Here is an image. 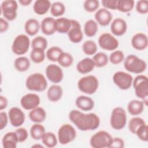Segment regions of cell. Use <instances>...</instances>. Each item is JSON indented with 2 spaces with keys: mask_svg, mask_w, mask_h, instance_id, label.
Listing matches in <instances>:
<instances>
[{
  "mask_svg": "<svg viewBox=\"0 0 148 148\" xmlns=\"http://www.w3.org/2000/svg\"><path fill=\"white\" fill-rule=\"evenodd\" d=\"M47 39L42 36H38L35 37L31 42V46L32 49H41L45 50L47 46Z\"/></svg>",
  "mask_w": 148,
  "mask_h": 148,
  "instance_id": "cell-41",
  "label": "cell"
},
{
  "mask_svg": "<svg viewBox=\"0 0 148 148\" xmlns=\"http://www.w3.org/2000/svg\"><path fill=\"white\" fill-rule=\"evenodd\" d=\"M132 86L136 96L142 99L145 105H147L148 101V78L146 75L139 74L134 79Z\"/></svg>",
  "mask_w": 148,
  "mask_h": 148,
  "instance_id": "cell-2",
  "label": "cell"
},
{
  "mask_svg": "<svg viewBox=\"0 0 148 148\" xmlns=\"http://www.w3.org/2000/svg\"><path fill=\"white\" fill-rule=\"evenodd\" d=\"M40 29L42 33L46 35H51L56 32V19L47 17L42 20L40 23Z\"/></svg>",
  "mask_w": 148,
  "mask_h": 148,
  "instance_id": "cell-22",
  "label": "cell"
},
{
  "mask_svg": "<svg viewBox=\"0 0 148 148\" xmlns=\"http://www.w3.org/2000/svg\"><path fill=\"white\" fill-rule=\"evenodd\" d=\"M25 86L30 91L41 92L47 87L46 77L42 73L36 72L29 75L25 80Z\"/></svg>",
  "mask_w": 148,
  "mask_h": 148,
  "instance_id": "cell-4",
  "label": "cell"
},
{
  "mask_svg": "<svg viewBox=\"0 0 148 148\" xmlns=\"http://www.w3.org/2000/svg\"><path fill=\"white\" fill-rule=\"evenodd\" d=\"M50 11L53 16L60 17L64 14L65 6L64 4L61 2H55L51 5Z\"/></svg>",
  "mask_w": 148,
  "mask_h": 148,
  "instance_id": "cell-39",
  "label": "cell"
},
{
  "mask_svg": "<svg viewBox=\"0 0 148 148\" xmlns=\"http://www.w3.org/2000/svg\"><path fill=\"white\" fill-rule=\"evenodd\" d=\"M14 132L16 134L18 142H25L28 137V131L24 128L20 127V128L16 129Z\"/></svg>",
  "mask_w": 148,
  "mask_h": 148,
  "instance_id": "cell-47",
  "label": "cell"
},
{
  "mask_svg": "<svg viewBox=\"0 0 148 148\" xmlns=\"http://www.w3.org/2000/svg\"><path fill=\"white\" fill-rule=\"evenodd\" d=\"M70 121L80 131H93L100 125V119L94 113H84L79 110L74 109L69 113Z\"/></svg>",
  "mask_w": 148,
  "mask_h": 148,
  "instance_id": "cell-1",
  "label": "cell"
},
{
  "mask_svg": "<svg viewBox=\"0 0 148 148\" xmlns=\"http://www.w3.org/2000/svg\"><path fill=\"white\" fill-rule=\"evenodd\" d=\"M76 135V131L72 125L64 124L62 125L58 130V141L61 145H67L75 139Z\"/></svg>",
  "mask_w": 148,
  "mask_h": 148,
  "instance_id": "cell-8",
  "label": "cell"
},
{
  "mask_svg": "<svg viewBox=\"0 0 148 148\" xmlns=\"http://www.w3.org/2000/svg\"><path fill=\"white\" fill-rule=\"evenodd\" d=\"M71 26V19L66 17H60L56 19V32L60 34H67Z\"/></svg>",
  "mask_w": 148,
  "mask_h": 148,
  "instance_id": "cell-29",
  "label": "cell"
},
{
  "mask_svg": "<svg viewBox=\"0 0 148 148\" xmlns=\"http://www.w3.org/2000/svg\"><path fill=\"white\" fill-rule=\"evenodd\" d=\"M145 104L142 101L132 99L127 105V110L132 116H137L141 114L144 110Z\"/></svg>",
  "mask_w": 148,
  "mask_h": 148,
  "instance_id": "cell-25",
  "label": "cell"
},
{
  "mask_svg": "<svg viewBox=\"0 0 148 148\" xmlns=\"http://www.w3.org/2000/svg\"><path fill=\"white\" fill-rule=\"evenodd\" d=\"M82 50L86 55L92 56L96 53L98 50V46L94 40H88L83 43L82 45Z\"/></svg>",
  "mask_w": 148,
  "mask_h": 148,
  "instance_id": "cell-37",
  "label": "cell"
},
{
  "mask_svg": "<svg viewBox=\"0 0 148 148\" xmlns=\"http://www.w3.org/2000/svg\"><path fill=\"white\" fill-rule=\"evenodd\" d=\"M51 5L49 0H37L33 5V10L36 14L43 15L50 10Z\"/></svg>",
  "mask_w": 148,
  "mask_h": 148,
  "instance_id": "cell-28",
  "label": "cell"
},
{
  "mask_svg": "<svg viewBox=\"0 0 148 148\" xmlns=\"http://www.w3.org/2000/svg\"><path fill=\"white\" fill-rule=\"evenodd\" d=\"M138 13L145 14L148 12V1L147 0H140L137 1L135 6Z\"/></svg>",
  "mask_w": 148,
  "mask_h": 148,
  "instance_id": "cell-46",
  "label": "cell"
},
{
  "mask_svg": "<svg viewBox=\"0 0 148 148\" xmlns=\"http://www.w3.org/2000/svg\"><path fill=\"white\" fill-rule=\"evenodd\" d=\"M98 31V25L95 20L92 19L88 20L84 25V33L88 37L95 36Z\"/></svg>",
  "mask_w": 148,
  "mask_h": 148,
  "instance_id": "cell-32",
  "label": "cell"
},
{
  "mask_svg": "<svg viewBox=\"0 0 148 148\" xmlns=\"http://www.w3.org/2000/svg\"><path fill=\"white\" fill-rule=\"evenodd\" d=\"M94 18L98 24L105 27L110 23L113 18V16L109 10L103 8L97 10L94 15Z\"/></svg>",
  "mask_w": 148,
  "mask_h": 148,
  "instance_id": "cell-18",
  "label": "cell"
},
{
  "mask_svg": "<svg viewBox=\"0 0 148 148\" xmlns=\"http://www.w3.org/2000/svg\"><path fill=\"white\" fill-rule=\"evenodd\" d=\"M28 116L32 122L35 123H42L46 118V112L43 108L38 106L30 110Z\"/></svg>",
  "mask_w": 148,
  "mask_h": 148,
  "instance_id": "cell-24",
  "label": "cell"
},
{
  "mask_svg": "<svg viewBox=\"0 0 148 148\" xmlns=\"http://www.w3.org/2000/svg\"><path fill=\"white\" fill-rule=\"evenodd\" d=\"M127 113L124 108L118 106L114 108L111 113L110 124L115 130H120L124 128L127 124Z\"/></svg>",
  "mask_w": 148,
  "mask_h": 148,
  "instance_id": "cell-7",
  "label": "cell"
},
{
  "mask_svg": "<svg viewBox=\"0 0 148 148\" xmlns=\"http://www.w3.org/2000/svg\"><path fill=\"white\" fill-rule=\"evenodd\" d=\"M45 132V128L40 123H35L31 126L30 128L31 137L36 140L42 139Z\"/></svg>",
  "mask_w": 148,
  "mask_h": 148,
  "instance_id": "cell-31",
  "label": "cell"
},
{
  "mask_svg": "<svg viewBox=\"0 0 148 148\" xmlns=\"http://www.w3.org/2000/svg\"><path fill=\"white\" fill-rule=\"evenodd\" d=\"M99 2L97 0H86L83 3L84 10L89 13L94 12L98 9Z\"/></svg>",
  "mask_w": 148,
  "mask_h": 148,
  "instance_id": "cell-44",
  "label": "cell"
},
{
  "mask_svg": "<svg viewBox=\"0 0 148 148\" xmlns=\"http://www.w3.org/2000/svg\"><path fill=\"white\" fill-rule=\"evenodd\" d=\"M47 79L53 83H60L64 78V72L61 68L56 64H51L47 66L45 70Z\"/></svg>",
  "mask_w": 148,
  "mask_h": 148,
  "instance_id": "cell-13",
  "label": "cell"
},
{
  "mask_svg": "<svg viewBox=\"0 0 148 148\" xmlns=\"http://www.w3.org/2000/svg\"><path fill=\"white\" fill-rule=\"evenodd\" d=\"M148 127L146 123L142 125L136 131L135 135L137 137L143 142H147L148 140V135H147Z\"/></svg>",
  "mask_w": 148,
  "mask_h": 148,
  "instance_id": "cell-45",
  "label": "cell"
},
{
  "mask_svg": "<svg viewBox=\"0 0 148 148\" xmlns=\"http://www.w3.org/2000/svg\"><path fill=\"white\" fill-rule=\"evenodd\" d=\"M95 67L92 58L86 57L79 61L76 64V70L81 74H87L92 71Z\"/></svg>",
  "mask_w": 148,
  "mask_h": 148,
  "instance_id": "cell-21",
  "label": "cell"
},
{
  "mask_svg": "<svg viewBox=\"0 0 148 148\" xmlns=\"http://www.w3.org/2000/svg\"><path fill=\"white\" fill-rule=\"evenodd\" d=\"M43 145L49 148H53L57 146L58 141L56 135L51 132H46L42 138Z\"/></svg>",
  "mask_w": 148,
  "mask_h": 148,
  "instance_id": "cell-33",
  "label": "cell"
},
{
  "mask_svg": "<svg viewBox=\"0 0 148 148\" xmlns=\"http://www.w3.org/2000/svg\"><path fill=\"white\" fill-rule=\"evenodd\" d=\"M124 60V54L121 50H115L113 51L109 57V61L114 65L120 64Z\"/></svg>",
  "mask_w": 148,
  "mask_h": 148,
  "instance_id": "cell-43",
  "label": "cell"
},
{
  "mask_svg": "<svg viewBox=\"0 0 148 148\" xmlns=\"http://www.w3.org/2000/svg\"><path fill=\"white\" fill-rule=\"evenodd\" d=\"M30 44H31L30 39L27 35L20 34L13 40L12 45V50L16 55H24L29 50Z\"/></svg>",
  "mask_w": 148,
  "mask_h": 148,
  "instance_id": "cell-9",
  "label": "cell"
},
{
  "mask_svg": "<svg viewBox=\"0 0 148 148\" xmlns=\"http://www.w3.org/2000/svg\"><path fill=\"white\" fill-rule=\"evenodd\" d=\"M124 61V68L130 73L140 74L147 68L146 62L134 54L127 56Z\"/></svg>",
  "mask_w": 148,
  "mask_h": 148,
  "instance_id": "cell-3",
  "label": "cell"
},
{
  "mask_svg": "<svg viewBox=\"0 0 148 148\" xmlns=\"http://www.w3.org/2000/svg\"><path fill=\"white\" fill-rule=\"evenodd\" d=\"M40 28V24L39 22L34 18L27 20L24 24V29L26 34L31 36L36 35Z\"/></svg>",
  "mask_w": 148,
  "mask_h": 148,
  "instance_id": "cell-27",
  "label": "cell"
},
{
  "mask_svg": "<svg viewBox=\"0 0 148 148\" xmlns=\"http://www.w3.org/2000/svg\"><path fill=\"white\" fill-rule=\"evenodd\" d=\"M63 50L58 46H52L48 49L46 53L47 58L52 62H57L58 59Z\"/></svg>",
  "mask_w": 148,
  "mask_h": 148,
  "instance_id": "cell-35",
  "label": "cell"
},
{
  "mask_svg": "<svg viewBox=\"0 0 148 148\" xmlns=\"http://www.w3.org/2000/svg\"><path fill=\"white\" fill-rule=\"evenodd\" d=\"M17 9L18 3L14 0H5L1 3V14L6 20H15L17 16Z\"/></svg>",
  "mask_w": 148,
  "mask_h": 148,
  "instance_id": "cell-10",
  "label": "cell"
},
{
  "mask_svg": "<svg viewBox=\"0 0 148 148\" xmlns=\"http://www.w3.org/2000/svg\"><path fill=\"white\" fill-rule=\"evenodd\" d=\"M99 87L98 78L94 75H87L81 77L77 82V88L82 92L91 95L94 94Z\"/></svg>",
  "mask_w": 148,
  "mask_h": 148,
  "instance_id": "cell-5",
  "label": "cell"
},
{
  "mask_svg": "<svg viewBox=\"0 0 148 148\" xmlns=\"http://www.w3.org/2000/svg\"><path fill=\"white\" fill-rule=\"evenodd\" d=\"M71 26L67 33L69 40L74 43L80 42L83 38V33L80 23L73 19H71Z\"/></svg>",
  "mask_w": 148,
  "mask_h": 148,
  "instance_id": "cell-15",
  "label": "cell"
},
{
  "mask_svg": "<svg viewBox=\"0 0 148 148\" xmlns=\"http://www.w3.org/2000/svg\"><path fill=\"white\" fill-rule=\"evenodd\" d=\"M8 114L5 112L1 111L0 112V130L4 129L8 125L9 121Z\"/></svg>",
  "mask_w": 148,
  "mask_h": 148,
  "instance_id": "cell-49",
  "label": "cell"
},
{
  "mask_svg": "<svg viewBox=\"0 0 148 148\" xmlns=\"http://www.w3.org/2000/svg\"><path fill=\"white\" fill-rule=\"evenodd\" d=\"M32 2L31 0H19L18 3L22 6H28Z\"/></svg>",
  "mask_w": 148,
  "mask_h": 148,
  "instance_id": "cell-53",
  "label": "cell"
},
{
  "mask_svg": "<svg viewBox=\"0 0 148 148\" xmlns=\"http://www.w3.org/2000/svg\"><path fill=\"white\" fill-rule=\"evenodd\" d=\"M18 143L15 132H8L6 133L2 139V144L3 148H16Z\"/></svg>",
  "mask_w": 148,
  "mask_h": 148,
  "instance_id": "cell-26",
  "label": "cell"
},
{
  "mask_svg": "<svg viewBox=\"0 0 148 148\" xmlns=\"http://www.w3.org/2000/svg\"><path fill=\"white\" fill-rule=\"evenodd\" d=\"M131 45L137 50H145L148 46L147 36L143 32L135 34L131 38Z\"/></svg>",
  "mask_w": 148,
  "mask_h": 148,
  "instance_id": "cell-19",
  "label": "cell"
},
{
  "mask_svg": "<svg viewBox=\"0 0 148 148\" xmlns=\"http://www.w3.org/2000/svg\"><path fill=\"white\" fill-rule=\"evenodd\" d=\"M46 57L45 50L41 49H34L30 53V58L32 62L36 64H39L44 61Z\"/></svg>",
  "mask_w": 148,
  "mask_h": 148,
  "instance_id": "cell-40",
  "label": "cell"
},
{
  "mask_svg": "<svg viewBox=\"0 0 148 148\" xmlns=\"http://www.w3.org/2000/svg\"><path fill=\"white\" fill-rule=\"evenodd\" d=\"M133 77L131 74L124 71H117L113 76V82L117 87L122 90H127L132 86Z\"/></svg>",
  "mask_w": 148,
  "mask_h": 148,
  "instance_id": "cell-11",
  "label": "cell"
},
{
  "mask_svg": "<svg viewBox=\"0 0 148 148\" xmlns=\"http://www.w3.org/2000/svg\"><path fill=\"white\" fill-rule=\"evenodd\" d=\"M63 95V90L58 84H53L47 91V97L51 102H57L61 99Z\"/></svg>",
  "mask_w": 148,
  "mask_h": 148,
  "instance_id": "cell-23",
  "label": "cell"
},
{
  "mask_svg": "<svg viewBox=\"0 0 148 148\" xmlns=\"http://www.w3.org/2000/svg\"><path fill=\"white\" fill-rule=\"evenodd\" d=\"M8 105V101L6 97L1 95H0V110L2 111L6 108Z\"/></svg>",
  "mask_w": 148,
  "mask_h": 148,
  "instance_id": "cell-52",
  "label": "cell"
},
{
  "mask_svg": "<svg viewBox=\"0 0 148 148\" xmlns=\"http://www.w3.org/2000/svg\"><path fill=\"white\" fill-rule=\"evenodd\" d=\"M118 0H102L101 1L102 6L106 9L117 10Z\"/></svg>",
  "mask_w": 148,
  "mask_h": 148,
  "instance_id": "cell-48",
  "label": "cell"
},
{
  "mask_svg": "<svg viewBox=\"0 0 148 148\" xmlns=\"http://www.w3.org/2000/svg\"><path fill=\"white\" fill-rule=\"evenodd\" d=\"M10 123L13 127H19L21 126L25 119L24 112L18 107H12L8 112Z\"/></svg>",
  "mask_w": 148,
  "mask_h": 148,
  "instance_id": "cell-16",
  "label": "cell"
},
{
  "mask_svg": "<svg viewBox=\"0 0 148 148\" xmlns=\"http://www.w3.org/2000/svg\"><path fill=\"white\" fill-rule=\"evenodd\" d=\"M145 123V120L142 118L138 116L134 117L130 119L128 123V129L131 133L135 134L137 130Z\"/></svg>",
  "mask_w": 148,
  "mask_h": 148,
  "instance_id": "cell-42",
  "label": "cell"
},
{
  "mask_svg": "<svg viewBox=\"0 0 148 148\" xmlns=\"http://www.w3.org/2000/svg\"><path fill=\"white\" fill-rule=\"evenodd\" d=\"M125 146L124 140L119 137L113 138L110 148H123Z\"/></svg>",
  "mask_w": 148,
  "mask_h": 148,
  "instance_id": "cell-50",
  "label": "cell"
},
{
  "mask_svg": "<svg viewBox=\"0 0 148 148\" xmlns=\"http://www.w3.org/2000/svg\"><path fill=\"white\" fill-rule=\"evenodd\" d=\"M75 105L82 111H90L94 107V100L87 95L78 96L75 99Z\"/></svg>",
  "mask_w": 148,
  "mask_h": 148,
  "instance_id": "cell-20",
  "label": "cell"
},
{
  "mask_svg": "<svg viewBox=\"0 0 148 148\" xmlns=\"http://www.w3.org/2000/svg\"><path fill=\"white\" fill-rule=\"evenodd\" d=\"M31 147H34V148H43L44 146L42 145H40V144H35L34 145H32L31 146Z\"/></svg>",
  "mask_w": 148,
  "mask_h": 148,
  "instance_id": "cell-54",
  "label": "cell"
},
{
  "mask_svg": "<svg viewBox=\"0 0 148 148\" xmlns=\"http://www.w3.org/2000/svg\"><path fill=\"white\" fill-rule=\"evenodd\" d=\"M40 103L39 96L35 93H28L20 99L21 107L27 110H31L39 106Z\"/></svg>",
  "mask_w": 148,
  "mask_h": 148,
  "instance_id": "cell-14",
  "label": "cell"
},
{
  "mask_svg": "<svg viewBox=\"0 0 148 148\" xmlns=\"http://www.w3.org/2000/svg\"><path fill=\"white\" fill-rule=\"evenodd\" d=\"M134 3L133 0H118L117 10L123 13L131 12L134 7Z\"/></svg>",
  "mask_w": 148,
  "mask_h": 148,
  "instance_id": "cell-36",
  "label": "cell"
},
{
  "mask_svg": "<svg viewBox=\"0 0 148 148\" xmlns=\"http://www.w3.org/2000/svg\"><path fill=\"white\" fill-rule=\"evenodd\" d=\"M57 62L61 66L68 68L72 65L73 58L70 53L63 51L60 56Z\"/></svg>",
  "mask_w": 148,
  "mask_h": 148,
  "instance_id": "cell-38",
  "label": "cell"
},
{
  "mask_svg": "<svg viewBox=\"0 0 148 148\" xmlns=\"http://www.w3.org/2000/svg\"><path fill=\"white\" fill-rule=\"evenodd\" d=\"M98 43L101 48L108 51H114L119 45L117 39L108 32L102 34L98 38Z\"/></svg>",
  "mask_w": 148,
  "mask_h": 148,
  "instance_id": "cell-12",
  "label": "cell"
},
{
  "mask_svg": "<svg viewBox=\"0 0 148 148\" xmlns=\"http://www.w3.org/2000/svg\"><path fill=\"white\" fill-rule=\"evenodd\" d=\"M127 30L126 21L122 18L114 19L110 24V31L114 36H120L125 34Z\"/></svg>",
  "mask_w": 148,
  "mask_h": 148,
  "instance_id": "cell-17",
  "label": "cell"
},
{
  "mask_svg": "<svg viewBox=\"0 0 148 148\" xmlns=\"http://www.w3.org/2000/svg\"><path fill=\"white\" fill-rule=\"evenodd\" d=\"M9 28V23L7 20L2 17L0 18V32H6Z\"/></svg>",
  "mask_w": 148,
  "mask_h": 148,
  "instance_id": "cell-51",
  "label": "cell"
},
{
  "mask_svg": "<svg viewBox=\"0 0 148 148\" xmlns=\"http://www.w3.org/2000/svg\"><path fill=\"white\" fill-rule=\"evenodd\" d=\"M31 65L29 60L25 56H19L14 61L15 69L19 72H25L29 69Z\"/></svg>",
  "mask_w": 148,
  "mask_h": 148,
  "instance_id": "cell-30",
  "label": "cell"
},
{
  "mask_svg": "<svg viewBox=\"0 0 148 148\" xmlns=\"http://www.w3.org/2000/svg\"><path fill=\"white\" fill-rule=\"evenodd\" d=\"M92 60L95 64V67L102 68L108 64L109 57L105 53L98 52L94 55Z\"/></svg>",
  "mask_w": 148,
  "mask_h": 148,
  "instance_id": "cell-34",
  "label": "cell"
},
{
  "mask_svg": "<svg viewBox=\"0 0 148 148\" xmlns=\"http://www.w3.org/2000/svg\"><path fill=\"white\" fill-rule=\"evenodd\" d=\"M113 137L107 131H99L95 133L90 139V145L93 148H110Z\"/></svg>",
  "mask_w": 148,
  "mask_h": 148,
  "instance_id": "cell-6",
  "label": "cell"
}]
</instances>
